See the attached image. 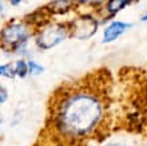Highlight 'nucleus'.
Listing matches in <instances>:
<instances>
[{"label": "nucleus", "instance_id": "5", "mask_svg": "<svg viewBox=\"0 0 147 146\" xmlns=\"http://www.w3.org/2000/svg\"><path fill=\"white\" fill-rule=\"evenodd\" d=\"M131 4V1H120V0H112V1H107L105 3V11L107 12L106 15V20L111 19L112 16H115L116 14L126 7H128Z\"/></svg>", "mask_w": 147, "mask_h": 146}, {"label": "nucleus", "instance_id": "6", "mask_svg": "<svg viewBox=\"0 0 147 146\" xmlns=\"http://www.w3.org/2000/svg\"><path fill=\"white\" fill-rule=\"evenodd\" d=\"M13 70H15V75H16V77L24 78L28 74V65H27V62L23 60V59L18 60L15 63V66H13Z\"/></svg>", "mask_w": 147, "mask_h": 146}, {"label": "nucleus", "instance_id": "3", "mask_svg": "<svg viewBox=\"0 0 147 146\" xmlns=\"http://www.w3.org/2000/svg\"><path fill=\"white\" fill-rule=\"evenodd\" d=\"M70 38L86 40L96 32L99 22L91 14H82V15H78L75 19L70 20Z\"/></svg>", "mask_w": 147, "mask_h": 146}, {"label": "nucleus", "instance_id": "11", "mask_svg": "<svg viewBox=\"0 0 147 146\" xmlns=\"http://www.w3.org/2000/svg\"><path fill=\"white\" fill-rule=\"evenodd\" d=\"M11 4H12V5H19L20 1H11Z\"/></svg>", "mask_w": 147, "mask_h": 146}, {"label": "nucleus", "instance_id": "8", "mask_svg": "<svg viewBox=\"0 0 147 146\" xmlns=\"http://www.w3.org/2000/svg\"><path fill=\"white\" fill-rule=\"evenodd\" d=\"M0 77L4 78H13L15 75V70H13V66L7 63V65H0Z\"/></svg>", "mask_w": 147, "mask_h": 146}, {"label": "nucleus", "instance_id": "12", "mask_svg": "<svg viewBox=\"0 0 147 146\" xmlns=\"http://www.w3.org/2000/svg\"><path fill=\"white\" fill-rule=\"evenodd\" d=\"M0 123H1V119H0Z\"/></svg>", "mask_w": 147, "mask_h": 146}, {"label": "nucleus", "instance_id": "1", "mask_svg": "<svg viewBox=\"0 0 147 146\" xmlns=\"http://www.w3.org/2000/svg\"><path fill=\"white\" fill-rule=\"evenodd\" d=\"M119 129L126 130L119 79L99 69L51 92L34 146H94Z\"/></svg>", "mask_w": 147, "mask_h": 146}, {"label": "nucleus", "instance_id": "4", "mask_svg": "<svg viewBox=\"0 0 147 146\" xmlns=\"http://www.w3.org/2000/svg\"><path fill=\"white\" fill-rule=\"evenodd\" d=\"M130 27H131V24L123 23V22H119V20H114L103 31V42L105 43L114 42V40L119 38L120 35H123Z\"/></svg>", "mask_w": 147, "mask_h": 146}, {"label": "nucleus", "instance_id": "9", "mask_svg": "<svg viewBox=\"0 0 147 146\" xmlns=\"http://www.w3.org/2000/svg\"><path fill=\"white\" fill-rule=\"evenodd\" d=\"M8 99V91L3 85H0V103H4Z\"/></svg>", "mask_w": 147, "mask_h": 146}, {"label": "nucleus", "instance_id": "7", "mask_svg": "<svg viewBox=\"0 0 147 146\" xmlns=\"http://www.w3.org/2000/svg\"><path fill=\"white\" fill-rule=\"evenodd\" d=\"M27 65H28V74H31V75H40L44 71V67L40 66L35 60H28Z\"/></svg>", "mask_w": 147, "mask_h": 146}, {"label": "nucleus", "instance_id": "2", "mask_svg": "<svg viewBox=\"0 0 147 146\" xmlns=\"http://www.w3.org/2000/svg\"><path fill=\"white\" fill-rule=\"evenodd\" d=\"M32 36L26 19H12L0 28V48L5 52H20Z\"/></svg>", "mask_w": 147, "mask_h": 146}, {"label": "nucleus", "instance_id": "10", "mask_svg": "<svg viewBox=\"0 0 147 146\" xmlns=\"http://www.w3.org/2000/svg\"><path fill=\"white\" fill-rule=\"evenodd\" d=\"M142 22H147V14L142 16Z\"/></svg>", "mask_w": 147, "mask_h": 146}]
</instances>
